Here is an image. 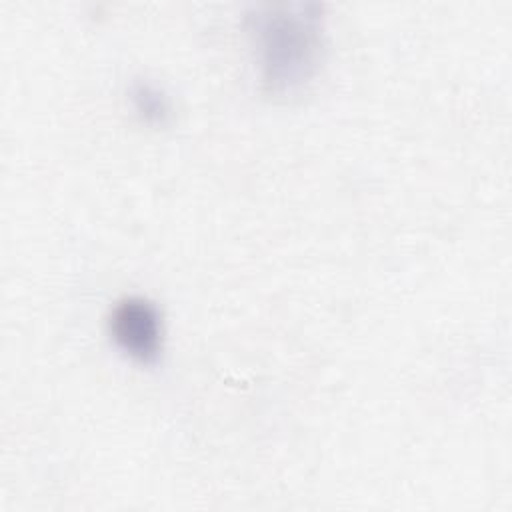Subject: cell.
<instances>
[{"instance_id": "cell-1", "label": "cell", "mask_w": 512, "mask_h": 512, "mask_svg": "<svg viewBox=\"0 0 512 512\" xmlns=\"http://www.w3.org/2000/svg\"><path fill=\"white\" fill-rule=\"evenodd\" d=\"M260 64L262 88L272 96L300 92L322 60L318 4L264 6L248 16Z\"/></svg>"}, {"instance_id": "cell-2", "label": "cell", "mask_w": 512, "mask_h": 512, "mask_svg": "<svg viewBox=\"0 0 512 512\" xmlns=\"http://www.w3.org/2000/svg\"><path fill=\"white\" fill-rule=\"evenodd\" d=\"M108 330L116 346L130 358L152 364L162 352V318L158 308L142 296L118 300L108 316Z\"/></svg>"}, {"instance_id": "cell-3", "label": "cell", "mask_w": 512, "mask_h": 512, "mask_svg": "<svg viewBox=\"0 0 512 512\" xmlns=\"http://www.w3.org/2000/svg\"><path fill=\"white\" fill-rule=\"evenodd\" d=\"M130 102L142 122L152 126H164L170 118V100L156 84L148 80H136L130 88Z\"/></svg>"}]
</instances>
